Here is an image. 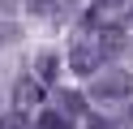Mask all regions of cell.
Wrapping results in <instances>:
<instances>
[{"mask_svg": "<svg viewBox=\"0 0 133 129\" xmlns=\"http://www.w3.org/2000/svg\"><path fill=\"white\" fill-rule=\"evenodd\" d=\"M69 65H73V73H82V77H95L99 73V65H103V52H99V39L95 34H82L77 43H73V52H69Z\"/></svg>", "mask_w": 133, "mask_h": 129, "instance_id": "obj_1", "label": "cell"}, {"mask_svg": "<svg viewBox=\"0 0 133 129\" xmlns=\"http://www.w3.org/2000/svg\"><path fill=\"white\" fill-rule=\"evenodd\" d=\"M129 90H133V77L124 73V69L95 73V82H90V95H95V99H129Z\"/></svg>", "mask_w": 133, "mask_h": 129, "instance_id": "obj_2", "label": "cell"}, {"mask_svg": "<svg viewBox=\"0 0 133 129\" xmlns=\"http://www.w3.org/2000/svg\"><path fill=\"white\" fill-rule=\"evenodd\" d=\"M13 99H17V108L43 103V82H39V77H17V82H13Z\"/></svg>", "mask_w": 133, "mask_h": 129, "instance_id": "obj_3", "label": "cell"}, {"mask_svg": "<svg viewBox=\"0 0 133 129\" xmlns=\"http://www.w3.org/2000/svg\"><path fill=\"white\" fill-rule=\"evenodd\" d=\"M95 39H99V52H103V60H112L116 52L124 47V34H120V26H99V30H95Z\"/></svg>", "mask_w": 133, "mask_h": 129, "instance_id": "obj_4", "label": "cell"}, {"mask_svg": "<svg viewBox=\"0 0 133 129\" xmlns=\"http://www.w3.org/2000/svg\"><path fill=\"white\" fill-rule=\"evenodd\" d=\"M35 65H39V69H35V77H39V82H56V73H60V60H56V52H43Z\"/></svg>", "mask_w": 133, "mask_h": 129, "instance_id": "obj_5", "label": "cell"}, {"mask_svg": "<svg viewBox=\"0 0 133 129\" xmlns=\"http://www.w3.org/2000/svg\"><path fill=\"white\" fill-rule=\"evenodd\" d=\"M56 99H60V112H64V116H86V99H82L77 90H60Z\"/></svg>", "mask_w": 133, "mask_h": 129, "instance_id": "obj_6", "label": "cell"}, {"mask_svg": "<svg viewBox=\"0 0 133 129\" xmlns=\"http://www.w3.org/2000/svg\"><path fill=\"white\" fill-rule=\"evenodd\" d=\"M35 129H73V120L64 116V112H43V116H39V125Z\"/></svg>", "mask_w": 133, "mask_h": 129, "instance_id": "obj_7", "label": "cell"}, {"mask_svg": "<svg viewBox=\"0 0 133 129\" xmlns=\"http://www.w3.org/2000/svg\"><path fill=\"white\" fill-rule=\"evenodd\" d=\"M0 129H35V125H30L22 112H4V116H0Z\"/></svg>", "mask_w": 133, "mask_h": 129, "instance_id": "obj_8", "label": "cell"}, {"mask_svg": "<svg viewBox=\"0 0 133 129\" xmlns=\"http://www.w3.org/2000/svg\"><path fill=\"white\" fill-rule=\"evenodd\" d=\"M17 26H13V22H0V47H4V43H17Z\"/></svg>", "mask_w": 133, "mask_h": 129, "instance_id": "obj_9", "label": "cell"}, {"mask_svg": "<svg viewBox=\"0 0 133 129\" xmlns=\"http://www.w3.org/2000/svg\"><path fill=\"white\" fill-rule=\"evenodd\" d=\"M86 129H116V125L107 116H90V112H86Z\"/></svg>", "mask_w": 133, "mask_h": 129, "instance_id": "obj_10", "label": "cell"}, {"mask_svg": "<svg viewBox=\"0 0 133 129\" xmlns=\"http://www.w3.org/2000/svg\"><path fill=\"white\" fill-rule=\"evenodd\" d=\"M26 4H30V13H52V9H56L52 0H26Z\"/></svg>", "mask_w": 133, "mask_h": 129, "instance_id": "obj_11", "label": "cell"}, {"mask_svg": "<svg viewBox=\"0 0 133 129\" xmlns=\"http://www.w3.org/2000/svg\"><path fill=\"white\" fill-rule=\"evenodd\" d=\"M112 4H120V0H99V9H112Z\"/></svg>", "mask_w": 133, "mask_h": 129, "instance_id": "obj_12", "label": "cell"}, {"mask_svg": "<svg viewBox=\"0 0 133 129\" xmlns=\"http://www.w3.org/2000/svg\"><path fill=\"white\" fill-rule=\"evenodd\" d=\"M129 116H133V108H129Z\"/></svg>", "mask_w": 133, "mask_h": 129, "instance_id": "obj_13", "label": "cell"}, {"mask_svg": "<svg viewBox=\"0 0 133 129\" xmlns=\"http://www.w3.org/2000/svg\"><path fill=\"white\" fill-rule=\"evenodd\" d=\"M129 17H133V13H129Z\"/></svg>", "mask_w": 133, "mask_h": 129, "instance_id": "obj_14", "label": "cell"}]
</instances>
